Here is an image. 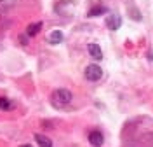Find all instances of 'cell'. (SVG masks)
<instances>
[{
	"label": "cell",
	"instance_id": "8992f818",
	"mask_svg": "<svg viewBox=\"0 0 153 147\" xmlns=\"http://www.w3.org/2000/svg\"><path fill=\"white\" fill-rule=\"evenodd\" d=\"M87 51H89V54H91L92 60H103V51H101V47L97 44H89Z\"/></svg>",
	"mask_w": 153,
	"mask_h": 147
},
{
	"label": "cell",
	"instance_id": "7a4b0ae2",
	"mask_svg": "<svg viewBox=\"0 0 153 147\" xmlns=\"http://www.w3.org/2000/svg\"><path fill=\"white\" fill-rule=\"evenodd\" d=\"M101 77H103V70H101L99 65L92 63V65H87V67H85V79H87V81L96 82V81H99Z\"/></svg>",
	"mask_w": 153,
	"mask_h": 147
},
{
	"label": "cell",
	"instance_id": "9c48e42d",
	"mask_svg": "<svg viewBox=\"0 0 153 147\" xmlns=\"http://www.w3.org/2000/svg\"><path fill=\"white\" fill-rule=\"evenodd\" d=\"M106 12H108V9H106L105 5L97 4V5H94L92 9L87 12V16H89V18H94V16H101V14H106Z\"/></svg>",
	"mask_w": 153,
	"mask_h": 147
},
{
	"label": "cell",
	"instance_id": "5b68a950",
	"mask_svg": "<svg viewBox=\"0 0 153 147\" xmlns=\"http://www.w3.org/2000/svg\"><path fill=\"white\" fill-rule=\"evenodd\" d=\"M18 0H0V18H4L10 9H14Z\"/></svg>",
	"mask_w": 153,
	"mask_h": 147
},
{
	"label": "cell",
	"instance_id": "ba28073f",
	"mask_svg": "<svg viewBox=\"0 0 153 147\" xmlns=\"http://www.w3.org/2000/svg\"><path fill=\"white\" fill-rule=\"evenodd\" d=\"M14 109H16V102L5 96H0V110H14Z\"/></svg>",
	"mask_w": 153,
	"mask_h": 147
},
{
	"label": "cell",
	"instance_id": "8fae6325",
	"mask_svg": "<svg viewBox=\"0 0 153 147\" xmlns=\"http://www.w3.org/2000/svg\"><path fill=\"white\" fill-rule=\"evenodd\" d=\"M42 30V23L38 21V23H31L28 28H26V35L28 37H35V35H38V32Z\"/></svg>",
	"mask_w": 153,
	"mask_h": 147
},
{
	"label": "cell",
	"instance_id": "277c9868",
	"mask_svg": "<svg viewBox=\"0 0 153 147\" xmlns=\"http://www.w3.org/2000/svg\"><path fill=\"white\" fill-rule=\"evenodd\" d=\"M120 25H122V18L117 16V14H110V16L106 18V26L110 30H113V32L120 28Z\"/></svg>",
	"mask_w": 153,
	"mask_h": 147
},
{
	"label": "cell",
	"instance_id": "3957f363",
	"mask_svg": "<svg viewBox=\"0 0 153 147\" xmlns=\"http://www.w3.org/2000/svg\"><path fill=\"white\" fill-rule=\"evenodd\" d=\"M87 138H89V144L92 147H101L105 144V135H103L101 130H91Z\"/></svg>",
	"mask_w": 153,
	"mask_h": 147
},
{
	"label": "cell",
	"instance_id": "6da1fadb",
	"mask_svg": "<svg viewBox=\"0 0 153 147\" xmlns=\"http://www.w3.org/2000/svg\"><path fill=\"white\" fill-rule=\"evenodd\" d=\"M71 91L70 89H63L59 88L56 89V91H52V95H51V102H52V105L57 109H63L66 107V105H70V102H71Z\"/></svg>",
	"mask_w": 153,
	"mask_h": 147
},
{
	"label": "cell",
	"instance_id": "30bf717a",
	"mask_svg": "<svg viewBox=\"0 0 153 147\" xmlns=\"http://www.w3.org/2000/svg\"><path fill=\"white\" fill-rule=\"evenodd\" d=\"M61 40H63V32H61V30H52L51 35L47 37L49 44H59Z\"/></svg>",
	"mask_w": 153,
	"mask_h": 147
},
{
	"label": "cell",
	"instance_id": "7c38bea8",
	"mask_svg": "<svg viewBox=\"0 0 153 147\" xmlns=\"http://www.w3.org/2000/svg\"><path fill=\"white\" fill-rule=\"evenodd\" d=\"M19 147H33L31 144H23V145H19Z\"/></svg>",
	"mask_w": 153,
	"mask_h": 147
},
{
	"label": "cell",
	"instance_id": "52a82bcc",
	"mask_svg": "<svg viewBox=\"0 0 153 147\" xmlns=\"http://www.w3.org/2000/svg\"><path fill=\"white\" fill-rule=\"evenodd\" d=\"M35 142L38 144V147H52V140L49 137H45L44 133H37L35 135Z\"/></svg>",
	"mask_w": 153,
	"mask_h": 147
}]
</instances>
